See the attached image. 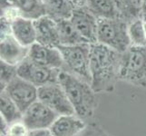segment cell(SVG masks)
Returning a JSON list of instances; mask_svg holds the SVG:
<instances>
[{
    "label": "cell",
    "mask_w": 146,
    "mask_h": 136,
    "mask_svg": "<svg viewBox=\"0 0 146 136\" xmlns=\"http://www.w3.org/2000/svg\"><path fill=\"white\" fill-rule=\"evenodd\" d=\"M58 84L64 90L75 115L83 120L91 118L98 106L96 93L91 84L64 70L59 73Z\"/></svg>",
    "instance_id": "7a4b0ae2"
},
{
    "label": "cell",
    "mask_w": 146,
    "mask_h": 136,
    "mask_svg": "<svg viewBox=\"0 0 146 136\" xmlns=\"http://www.w3.org/2000/svg\"><path fill=\"white\" fill-rule=\"evenodd\" d=\"M1 92L6 93L23 113L38 100V88L19 76L9 83Z\"/></svg>",
    "instance_id": "9c48e42d"
},
{
    "label": "cell",
    "mask_w": 146,
    "mask_h": 136,
    "mask_svg": "<svg viewBox=\"0 0 146 136\" xmlns=\"http://www.w3.org/2000/svg\"><path fill=\"white\" fill-rule=\"evenodd\" d=\"M59 115L37 100L23 113L22 122L29 131L49 129Z\"/></svg>",
    "instance_id": "30bf717a"
},
{
    "label": "cell",
    "mask_w": 146,
    "mask_h": 136,
    "mask_svg": "<svg viewBox=\"0 0 146 136\" xmlns=\"http://www.w3.org/2000/svg\"><path fill=\"white\" fill-rule=\"evenodd\" d=\"M70 20L80 34L90 44L97 43L98 18L86 7H75Z\"/></svg>",
    "instance_id": "8fae6325"
},
{
    "label": "cell",
    "mask_w": 146,
    "mask_h": 136,
    "mask_svg": "<svg viewBox=\"0 0 146 136\" xmlns=\"http://www.w3.org/2000/svg\"><path fill=\"white\" fill-rule=\"evenodd\" d=\"M143 0H115L119 18L128 24L141 18Z\"/></svg>",
    "instance_id": "ffe728a7"
},
{
    "label": "cell",
    "mask_w": 146,
    "mask_h": 136,
    "mask_svg": "<svg viewBox=\"0 0 146 136\" xmlns=\"http://www.w3.org/2000/svg\"><path fill=\"white\" fill-rule=\"evenodd\" d=\"M141 18L143 22H146V0L142 2V10H141Z\"/></svg>",
    "instance_id": "4316f807"
},
{
    "label": "cell",
    "mask_w": 146,
    "mask_h": 136,
    "mask_svg": "<svg viewBox=\"0 0 146 136\" xmlns=\"http://www.w3.org/2000/svg\"><path fill=\"white\" fill-rule=\"evenodd\" d=\"M44 5L46 16L55 22L71 19L75 9L74 5L70 0H44Z\"/></svg>",
    "instance_id": "e0dca14e"
},
{
    "label": "cell",
    "mask_w": 146,
    "mask_h": 136,
    "mask_svg": "<svg viewBox=\"0 0 146 136\" xmlns=\"http://www.w3.org/2000/svg\"><path fill=\"white\" fill-rule=\"evenodd\" d=\"M128 27L129 24L119 17L98 19L97 43L122 54L131 46Z\"/></svg>",
    "instance_id": "277c9868"
},
{
    "label": "cell",
    "mask_w": 146,
    "mask_h": 136,
    "mask_svg": "<svg viewBox=\"0 0 146 136\" xmlns=\"http://www.w3.org/2000/svg\"><path fill=\"white\" fill-rule=\"evenodd\" d=\"M30 131L22 121L14 123L9 126V136H28Z\"/></svg>",
    "instance_id": "d4e9b609"
},
{
    "label": "cell",
    "mask_w": 146,
    "mask_h": 136,
    "mask_svg": "<svg viewBox=\"0 0 146 136\" xmlns=\"http://www.w3.org/2000/svg\"><path fill=\"white\" fill-rule=\"evenodd\" d=\"M0 136H9V135H1V134H0Z\"/></svg>",
    "instance_id": "f546056e"
},
{
    "label": "cell",
    "mask_w": 146,
    "mask_h": 136,
    "mask_svg": "<svg viewBox=\"0 0 146 136\" xmlns=\"http://www.w3.org/2000/svg\"><path fill=\"white\" fill-rule=\"evenodd\" d=\"M0 69H1V91L6 88L7 85L11 83L13 80L17 77V65H13L6 62H0Z\"/></svg>",
    "instance_id": "603a6c76"
},
{
    "label": "cell",
    "mask_w": 146,
    "mask_h": 136,
    "mask_svg": "<svg viewBox=\"0 0 146 136\" xmlns=\"http://www.w3.org/2000/svg\"><path fill=\"white\" fill-rule=\"evenodd\" d=\"M0 113L1 118L9 125L22 121L23 118V113L5 92H1L0 95Z\"/></svg>",
    "instance_id": "44dd1931"
},
{
    "label": "cell",
    "mask_w": 146,
    "mask_h": 136,
    "mask_svg": "<svg viewBox=\"0 0 146 136\" xmlns=\"http://www.w3.org/2000/svg\"><path fill=\"white\" fill-rule=\"evenodd\" d=\"M64 60V71L74 74L84 81L91 84L90 74V54L91 44L59 45L57 47Z\"/></svg>",
    "instance_id": "5b68a950"
},
{
    "label": "cell",
    "mask_w": 146,
    "mask_h": 136,
    "mask_svg": "<svg viewBox=\"0 0 146 136\" xmlns=\"http://www.w3.org/2000/svg\"><path fill=\"white\" fill-rule=\"evenodd\" d=\"M1 17L10 20L17 17L36 20L46 15L44 0H0Z\"/></svg>",
    "instance_id": "8992f818"
},
{
    "label": "cell",
    "mask_w": 146,
    "mask_h": 136,
    "mask_svg": "<svg viewBox=\"0 0 146 136\" xmlns=\"http://www.w3.org/2000/svg\"><path fill=\"white\" fill-rule=\"evenodd\" d=\"M38 100L58 115L75 114L64 90L58 83L39 87Z\"/></svg>",
    "instance_id": "52a82bcc"
},
{
    "label": "cell",
    "mask_w": 146,
    "mask_h": 136,
    "mask_svg": "<svg viewBox=\"0 0 146 136\" xmlns=\"http://www.w3.org/2000/svg\"><path fill=\"white\" fill-rule=\"evenodd\" d=\"M85 7L98 19L119 17L115 0H87Z\"/></svg>",
    "instance_id": "d6986e66"
},
{
    "label": "cell",
    "mask_w": 146,
    "mask_h": 136,
    "mask_svg": "<svg viewBox=\"0 0 146 136\" xmlns=\"http://www.w3.org/2000/svg\"><path fill=\"white\" fill-rule=\"evenodd\" d=\"M78 136H112L107 133L100 124L91 123L86 125L84 130Z\"/></svg>",
    "instance_id": "cb8c5ba5"
},
{
    "label": "cell",
    "mask_w": 146,
    "mask_h": 136,
    "mask_svg": "<svg viewBox=\"0 0 146 136\" xmlns=\"http://www.w3.org/2000/svg\"><path fill=\"white\" fill-rule=\"evenodd\" d=\"M119 81L146 88V46H131L121 54Z\"/></svg>",
    "instance_id": "3957f363"
},
{
    "label": "cell",
    "mask_w": 146,
    "mask_h": 136,
    "mask_svg": "<svg viewBox=\"0 0 146 136\" xmlns=\"http://www.w3.org/2000/svg\"><path fill=\"white\" fill-rule=\"evenodd\" d=\"M129 38L133 46H146V33L144 22L142 19L135 20L129 24Z\"/></svg>",
    "instance_id": "7402d4cb"
},
{
    "label": "cell",
    "mask_w": 146,
    "mask_h": 136,
    "mask_svg": "<svg viewBox=\"0 0 146 136\" xmlns=\"http://www.w3.org/2000/svg\"><path fill=\"white\" fill-rule=\"evenodd\" d=\"M36 31V43L50 47H58L60 45L56 22L47 16H43L34 20Z\"/></svg>",
    "instance_id": "4fadbf2b"
},
{
    "label": "cell",
    "mask_w": 146,
    "mask_h": 136,
    "mask_svg": "<svg viewBox=\"0 0 146 136\" xmlns=\"http://www.w3.org/2000/svg\"><path fill=\"white\" fill-rule=\"evenodd\" d=\"M121 53L100 43L91 44V86L96 94L111 93L119 81Z\"/></svg>",
    "instance_id": "6da1fadb"
},
{
    "label": "cell",
    "mask_w": 146,
    "mask_h": 136,
    "mask_svg": "<svg viewBox=\"0 0 146 136\" xmlns=\"http://www.w3.org/2000/svg\"><path fill=\"white\" fill-rule=\"evenodd\" d=\"M28 136H53V134L49 129H40L30 131Z\"/></svg>",
    "instance_id": "484cf974"
},
{
    "label": "cell",
    "mask_w": 146,
    "mask_h": 136,
    "mask_svg": "<svg viewBox=\"0 0 146 136\" xmlns=\"http://www.w3.org/2000/svg\"><path fill=\"white\" fill-rule=\"evenodd\" d=\"M144 28H145V33H146V22H144Z\"/></svg>",
    "instance_id": "f1b7e54d"
},
{
    "label": "cell",
    "mask_w": 146,
    "mask_h": 136,
    "mask_svg": "<svg viewBox=\"0 0 146 136\" xmlns=\"http://www.w3.org/2000/svg\"><path fill=\"white\" fill-rule=\"evenodd\" d=\"M86 123L77 115H59L49 130L53 136H78L84 128Z\"/></svg>",
    "instance_id": "9a60e30c"
},
{
    "label": "cell",
    "mask_w": 146,
    "mask_h": 136,
    "mask_svg": "<svg viewBox=\"0 0 146 136\" xmlns=\"http://www.w3.org/2000/svg\"><path fill=\"white\" fill-rule=\"evenodd\" d=\"M74 5L75 7H83L86 6L87 0H70Z\"/></svg>",
    "instance_id": "83f0119b"
},
{
    "label": "cell",
    "mask_w": 146,
    "mask_h": 136,
    "mask_svg": "<svg viewBox=\"0 0 146 136\" xmlns=\"http://www.w3.org/2000/svg\"><path fill=\"white\" fill-rule=\"evenodd\" d=\"M60 45H76L83 44H89L77 29L74 27L70 19L60 20L56 22Z\"/></svg>",
    "instance_id": "ac0fdd59"
},
{
    "label": "cell",
    "mask_w": 146,
    "mask_h": 136,
    "mask_svg": "<svg viewBox=\"0 0 146 136\" xmlns=\"http://www.w3.org/2000/svg\"><path fill=\"white\" fill-rule=\"evenodd\" d=\"M11 34L17 42L26 47L36 43V31L34 20L17 17L11 21Z\"/></svg>",
    "instance_id": "2e32d148"
},
{
    "label": "cell",
    "mask_w": 146,
    "mask_h": 136,
    "mask_svg": "<svg viewBox=\"0 0 146 136\" xmlns=\"http://www.w3.org/2000/svg\"><path fill=\"white\" fill-rule=\"evenodd\" d=\"M29 47H26L17 42L15 37L10 34L1 38L0 57L1 61L13 65H18L28 56Z\"/></svg>",
    "instance_id": "5bb4252c"
},
{
    "label": "cell",
    "mask_w": 146,
    "mask_h": 136,
    "mask_svg": "<svg viewBox=\"0 0 146 136\" xmlns=\"http://www.w3.org/2000/svg\"><path fill=\"white\" fill-rule=\"evenodd\" d=\"M61 70L51 69L42 66L30 61L28 58L17 66V75L37 88L44 85L58 83V76Z\"/></svg>",
    "instance_id": "ba28073f"
},
{
    "label": "cell",
    "mask_w": 146,
    "mask_h": 136,
    "mask_svg": "<svg viewBox=\"0 0 146 136\" xmlns=\"http://www.w3.org/2000/svg\"><path fill=\"white\" fill-rule=\"evenodd\" d=\"M27 58L33 63L47 68L64 70V67L62 54L57 47H50L36 43L29 47Z\"/></svg>",
    "instance_id": "7c38bea8"
}]
</instances>
